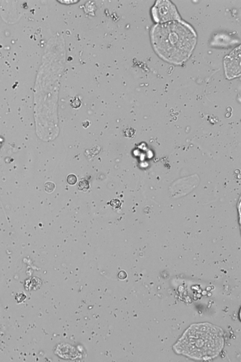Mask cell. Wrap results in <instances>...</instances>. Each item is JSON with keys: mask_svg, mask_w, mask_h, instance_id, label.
I'll list each match as a JSON object with an SVG mask.
<instances>
[{"mask_svg": "<svg viewBox=\"0 0 241 362\" xmlns=\"http://www.w3.org/2000/svg\"><path fill=\"white\" fill-rule=\"evenodd\" d=\"M197 34L183 20L156 24L150 30L152 45L160 58L181 65L190 58L197 42Z\"/></svg>", "mask_w": 241, "mask_h": 362, "instance_id": "obj_1", "label": "cell"}, {"mask_svg": "<svg viewBox=\"0 0 241 362\" xmlns=\"http://www.w3.org/2000/svg\"><path fill=\"white\" fill-rule=\"evenodd\" d=\"M224 344V333L220 328L210 323H198L190 326L173 349L178 354L191 358L208 360L219 355Z\"/></svg>", "mask_w": 241, "mask_h": 362, "instance_id": "obj_2", "label": "cell"}, {"mask_svg": "<svg viewBox=\"0 0 241 362\" xmlns=\"http://www.w3.org/2000/svg\"><path fill=\"white\" fill-rule=\"evenodd\" d=\"M151 11L152 18L157 24L182 20L176 6L169 0L155 1Z\"/></svg>", "mask_w": 241, "mask_h": 362, "instance_id": "obj_3", "label": "cell"}, {"mask_svg": "<svg viewBox=\"0 0 241 362\" xmlns=\"http://www.w3.org/2000/svg\"><path fill=\"white\" fill-rule=\"evenodd\" d=\"M241 45L224 57V67L226 78L229 80L241 76Z\"/></svg>", "mask_w": 241, "mask_h": 362, "instance_id": "obj_4", "label": "cell"}, {"mask_svg": "<svg viewBox=\"0 0 241 362\" xmlns=\"http://www.w3.org/2000/svg\"><path fill=\"white\" fill-rule=\"evenodd\" d=\"M90 188L89 183L87 180H84L79 182L78 185V189L81 191H86Z\"/></svg>", "mask_w": 241, "mask_h": 362, "instance_id": "obj_5", "label": "cell"}, {"mask_svg": "<svg viewBox=\"0 0 241 362\" xmlns=\"http://www.w3.org/2000/svg\"><path fill=\"white\" fill-rule=\"evenodd\" d=\"M55 188V184L51 182H47L44 184V190L47 193H51Z\"/></svg>", "mask_w": 241, "mask_h": 362, "instance_id": "obj_6", "label": "cell"}, {"mask_svg": "<svg viewBox=\"0 0 241 362\" xmlns=\"http://www.w3.org/2000/svg\"><path fill=\"white\" fill-rule=\"evenodd\" d=\"M67 181L69 185H74L77 182V178L74 174H70L67 177Z\"/></svg>", "mask_w": 241, "mask_h": 362, "instance_id": "obj_7", "label": "cell"}, {"mask_svg": "<svg viewBox=\"0 0 241 362\" xmlns=\"http://www.w3.org/2000/svg\"><path fill=\"white\" fill-rule=\"evenodd\" d=\"M127 276V274L124 271H121L118 274V277L121 280H124Z\"/></svg>", "mask_w": 241, "mask_h": 362, "instance_id": "obj_8", "label": "cell"}, {"mask_svg": "<svg viewBox=\"0 0 241 362\" xmlns=\"http://www.w3.org/2000/svg\"><path fill=\"white\" fill-rule=\"evenodd\" d=\"M111 203H115V204H114V205L112 206L113 207H115V208H118V207H120V206H121V202H120V200H117V199H113V200H112L111 201Z\"/></svg>", "mask_w": 241, "mask_h": 362, "instance_id": "obj_9", "label": "cell"}]
</instances>
